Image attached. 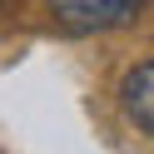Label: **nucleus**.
I'll return each instance as SVG.
<instances>
[{
	"label": "nucleus",
	"instance_id": "f257e3e1",
	"mask_svg": "<svg viewBox=\"0 0 154 154\" xmlns=\"http://www.w3.org/2000/svg\"><path fill=\"white\" fill-rule=\"evenodd\" d=\"M45 5L55 10L60 25L90 35V30H119V25H129L144 0H45Z\"/></svg>",
	"mask_w": 154,
	"mask_h": 154
},
{
	"label": "nucleus",
	"instance_id": "f03ea898",
	"mask_svg": "<svg viewBox=\"0 0 154 154\" xmlns=\"http://www.w3.org/2000/svg\"><path fill=\"white\" fill-rule=\"evenodd\" d=\"M119 100H124V114L134 119V129H144L154 139V60L134 65L119 85Z\"/></svg>",
	"mask_w": 154,
	"mask_h": 154
}]
</instances>
